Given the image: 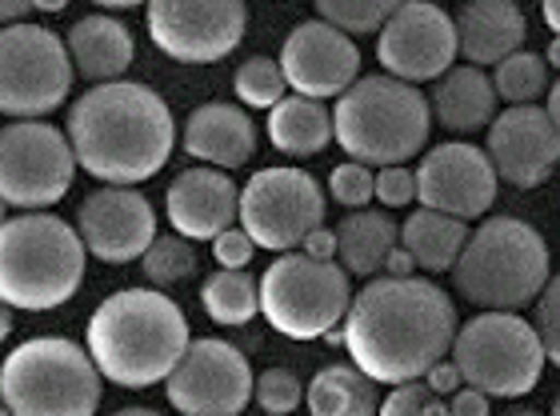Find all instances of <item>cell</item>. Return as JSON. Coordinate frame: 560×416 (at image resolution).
Instances as JSON below:
<instances>
[{"instance_id": "4", "label": "cell", "mask_w": 560, "mask_h": 416, "mask_svg": "<svg viewBox=\"0 0 560 416\" xmlns=\"http://www.w3.org/2000/svg\"><path fill=\"white\" fill-rule=\"evenodd\" d=\"M81 229L52 212H16L0 229V301L24 312H52L84 285Z\"/></svg>"}, {"instance_id": "6", "label": "cell", "mask_w": 560, "mask_h": 416, "mask_svg": "<svg viewBox=\"0 0 560 416\" xmlns=\"http://www.w3.org/2000/svg\"><path fill=\"white\" fill-rule=\"evenodd\" d=\"M332 120H337V145L349 152V161L388 169L424 152L432 132V104L417 84L381 72V77H361L349 93L337 96Z\"/></svg>"}, {"instance_id": "42", "label": "cell", "mask_w": 560, "mask_h": 416, "mask_svg": "<svg viewBox=\"0 0 560 416\" xmlns=\"http://www.w3.org/2000/svg\"><path fill=\"white\" fill-rule=\"evenodd\" d=\"M301 253L316 256V261H332V256H337V229H316L313 236L301 244Z\"/></svg>"}, {"instance_id": "9", "label": "cell", "mask_w": 560, "mask_h": 416, "mask_svg": "<svg viewBox=\"0 0 560 416\" xmlns=\"http://www.w3.org/2000/svg\"><path fill=\"white\" fill-rule=\"evenodd\" d=\"M453 360L465 372V384L489 396H525L540 384L545 372V340L537 324L525 321L521 312H477L472 321L460 324L453 345Z\"/></svg>"}, {"instance_id": "37", "label": "cell", "mask_w": 560, "mask_h": 416, "mask_svg": "<svg viewBox=\"0 0 560 416\" xmlns=\"http://www.w3.org/2000/svg\"><path fill=\"white\" fill-rule=\"evenodd\" d=\"M537 333L545 340V353L560 369V273L545 285V292L537 297Z\"/></svg>"}, {"instance_id": "35", "label": "cell", "mask_w": 560, "mask_h": 416, "mask_svg": "<svg viewBox=\"0 0 560 416\" xmlns=\"http://www.w3.org/2000/svg\"><path fill=\"white\" fill-rule=\"evenodd\" d=\"M328 197L340 208H364L376 197V173L361 161H345L328 173Z\"/></svg>"}, {"instance_id": "31", "label": "cell", "mask_w": 560, "mask_h": 416, "mask_svg": "<svg viewBox=\"0 0 560 416\" xmlns=\"http://www.w3.org/2000/svg\"><path fill=\"white\" fill-rule=\"evenodd\" d=\"M140 268H144L149 285L168 289V285H180V280H188L197 273V249L188 244V236L168 232V236H156L149 244V253L140 256Z\"/></svg>"}, {"instance_id": "50", "label": "cell", "mask_w": 560, "mask_h": 416, "mask_svg": "<svg viewBox=\"0 0 560 416\" xmlns=\"http://www.w3.org/2000/svg\"><path fill=\"white\" fill-rule=\"evenodd\" d=\"M497 416H545V413H537V408H525V405H513V408H504V413H497Z\"/></svg>"}, {"instance_id": "3", "label": "cell", "mask_w": 560, "mask_h": 416, "mask_svg": "<svg viewBox=\"0 0 560 416\" xmlns=\"http://www.w3.org/2000/svg\"><path fill=\"white\" fill-rule=\"evenodd\" d=\"M192 336L180 304L156 289H120L89 316L84 348L120 389H152L173 377Z\"/></svg>"}, {"instance_id": "13", "label": "cell", "mask_w": 560, "mask_h": 416, "mask_svg": "<svg viewBox=\"0 0 560 416\" xmlns=\"http://www.w3.org/2000/svg\"><path fill=\"white\" fill-rule=\"evenodd\" d=\"M245 0H149V36L176 65H217L241 48Z\"/></svg>"}, {"instance_id": "29", "label": "cell", "mask_w": 560, "mask_h": 416, "mask_svg": "<svg viewBox=\"0 0 560 416\" xmlns=\"http://www.w3.org/2000/svg\"><path fill=\"white\" fill-rule=\"evenodd\" d=\"M200 301H205L209 321L236 328V324H248L260 312V280L248 277L245 268H221V273L205 277Z\"/></svg>"}, {"instance_id": "48", "label": "cell", "mask_w": 560, "mask_h": 416, "mask_svg": "<svg viewBox=\"0 0 560 416\" xmlns=\"http://www.w3.org/2000/svg\"><path fill=\"white\" fill-rule=\"evenodd\" d=\"M545 60H549V69L560 72V36H552V45H549V53H545Z\"/></svg>"}, {"instance_id": "8", "label": "cell", "mask_w": 560, "mask_h": 416, "mask_svg": "<svg viewBox=\"0 0 560 416\" xmlns=\"http://www.w3.org/2000/svg\"><path fill=\"white\" fill-rule=\"evenodd\" d=\"M352 309V277L337 261L280 253L260 277V312L289 340H325Z\"/></svg>"}, {"instance_id": "53", "label": "cell", "mask_w": 560, "mask_h": 416, "mask_svg": "<svg viewBox=\"0 0 560 416\" xmlns=\"http://www.w3.org/2000/svg\"><path fill=\"white\" fill-rule=\"evenodd\" d=\"M552 416H560V393H557V401H552Z\"/></svg>"}, {"instance_id": "18", "label": "cell", "mask_w": 560, "mask_h": 416, "mask_svg": "<svg viewBox=\"0 0 560 416\" xmlns=\"http://www.w3.org/2000/svg\"><path fill=\"white\" fill-rule=\"evenodd\" d=\"M84 249L105 265H129L156 241V212L132 185H101L77 208Z\"/></svg>"}, {"instance_id": "54", "label": "cell", "mask_w": 560, "mask_h": 416, "mask_svg": "<svg viewBox=\"0 0 560 416\" xmlns=\"http://www.w3.org/2000/svg\"><path fill=\"white\" fill-rule=\"evenodd\" d=\"M0 416H16V413H9V408H4V413H0Z\"/></svg>"}, {"instance_id": "41", "label": "cell", "mask_w": 560, "mask_h": 416, "mask_svg": "<svg viewBox=\"0 0 560 416\" xmlns=\"http://www.w3.org/2000/svg\"><path fill=\"white\" fill-rule=\"evenodd\" d=\"M448 405H453V416H489L492 396L472 389V384H465V389H456V393L448 396Z\"/></svg>"}, {"instance_id": "2", "label": "cell", "mask_w": 560, "mask_h": 416, "mask_svg": "<svg viewBox=\"0 0 560 416\" xmlns=\"http://www.w3.org/2000/svg\"><path fill=\"white\" fill-rule=\"evenodd\" d=\"M69 140L93 181L137 188L168 164L176 120L164 96L149 84L105 81L77 96L69 113Z\"/></svg>"}, {"instance_id": "16", "label": "cell", "mask_w": 560, "mask_h": 416, "mask_svg": "<svg viewBox=\"0 0 560 416\" xmlns=\"http://www.w3.org/2000/svg\"><path fill=\"white\" fill-rule=\"evenodd\" d=\"M280 69L289 77L292 93L328 101V96H345L361 81V48L345 28L316 16L284 36Z\"/></svg>"}, {"instance_id": "51", "label": "cell", "mask_w": 560, "mask_h": 416, "mask_svg": "<svg viewBox=\"0 0 560 416\" xmlns=\"http://www.w3.org/2000/svg\"><path fill=\"white\" fill-rule=\"evenodd\" d=\"M113 416H161V413H152V408H120V413Z\"/></svg>"}, {"instance_id": "36", "label": "cell", "mask_w": 560, "mask_h": 416, "mask_svg": "<svg viewBox=\"0 0 560 416\" xmlns=\"http://www.w3.org/2000/svg\"><path fill=\"white\" fill-rule=\"evenodd\" d=\"M253 401H257L269 416H284V413H296V405L304 401V389L292 369H265L257 377V393H253Z\"/></svg>"}, {"instance_id": "11", "label": "cell", "mask_w": 560, "mask_h": 416, "mask_svg": "<svg viewBox=\"0 0 560 416\" xmlns=\"http://www.w3.org/2000/svg\"><path fill=\"white\" fill-rule=\"evenodd\" d=\"M241 229L257 249L292 253L316 229H325V188L304 169H260L241 188Z\"/></svg>"}, {"instance_id": "1", "label": "cell", "mask_w": 560, "mask_h": 416, "mask_svg": "<svg viewBox=\"0 0 560 416\" xmlns=\"http://www.w3.org/2000/svg\"><path fill=\"white\" fill-rule=\"evenodd\" d=\"M453 297L424 277H373L352 297L345 348L376 384L424 381L456 345Z\"/></svg>"}, {"instance_id": "10", "label": "cell", "mask_w": 560, "mask_h": 416, "mask_svg": "<svg viewBox=\"0 0 560 416\" xmlns=\"http://www.w3.org/2000/svg\"><path fill=\"white\" fill-rule=\"evenodd\" d=\"M72 53L52 28L4 24L0 36V108L12 120H45L69 101Z\"/></svg>"}, {"instance_id": "19", "label": "cell", "mask_w": 560, "mask_h": 416, "mask_svg": "<svg viewBox=\"0 0 560 416\" xmlns=\"http://www.w3.org/2000/svg\"><path fill=\"white\" fill-rule=\"evenodd\" d=\"M489 161L504 185L537 188L560 164V128L549 108L537 104H509L489 125Z\"/></svg>"}, {"instance_id": "21", "label": "cell", "mask_w": 560, "mask_h": 416, "mask_svg": "<svg viewBox=\"0 0 560 416\" xmlns=\"http://www.w3.org/2000/svg\"><path fill=\"white\" fill-rule=\"evenodd\" d=\"M185 152L192 161L212 164V169H241L257 152V125L241 104L209 101L192 108L185 120Z\"/></svg>"}, {"instance_id": "39", "label": "cell", "mask_w": 560, "mask_h": 416, "mask_svg": "<svg viewBox=\"0 0 560 416\" xmlns=\"http://www.w3.org/2000/svg\"><path fill=\"white\" fill-rule=\"evenodd\" d=\"M253 253H257V241L248 236L245 229H224L217 241H212V256H217V265L221 268H248V261H253Z\"/></svg>"}, {"instance_id": "24", "label": "cell", "mask_w": 560, "mask_h": 416, "mask_svg": "<svg viewBox=\"0 0 560 416\" xmlns=\"http://www.w3.org/2000/svg\"><path fill=\"white\" fill-rule=\"evenodd\" d=\"M69 53L84 81H120L132 65V33L117 16H81L69 28Z\"/></svg>"}, {"instance_id": "20", "label": "cell", "mask_w": 560, "mask_h": 416, "mask_svg": "<svg viewBox=\"0 0 560 416\" xmlns=\"http://www.w3.org/2000/svg\"><path fill=\"white\" fill-rule=\"evenodd\" d=\"M164 208H168L173 232L188 241H217L224 229H233V220H241V188L224 169L200 164V169H185L180 176H173V185L164 193Z\"/></svg>"}, {"instance_id": "28", "label": "cell", "mask_w": 560, "mask_h": 416, "mask_svg": "<svg viewBox=\"0 0 560 416\" xmlns=\"http://www.w3.org/2000/svg\"><path fill=\"white\" fill-rule=\"evenodd\" d=\"M376 381L357 365H328L313 377L304 405L313 416H381Z\"/></svg>"}, {"instance_id": "40", "label": "cell", "mask_w": 560, "mask_h": 416, "mask_svg": "<svg viewBox=\"0 0 560 416\" xmlns=\"http://www.w3.org/2000/svg\"><path fill=\"white\" fill-rule=\"evenodd\" d=\"M424 384H429L432 393H441V396H453L456 389H465V372H460V365H456L453 357H444L436 360L429 369V377H424Z\"/></svg>"}, {"instance_id": "17", "label": "cell", "mask_w": 560, "mask_h": 416, "mask_svg": "<svg viewBox=\"0 0 560 416\" xmlns=\"http://www.w3.org/2000/svg\"><path fill=\"white\" fill-rule=\"evenodd\" d=\"M501 176L492 169L489 152L465 140H448L424 152L417 169V200L424 208L448 212L460 220L485 217L497 200Z\"/></svg>"}, {"instance_id": "26", "label": "cell", "mask_w": 560, "mask_h": 416, "mask_svg": "<svg viewBox=\"0 0 560 416\" xmlns=\"http://www.w3.org/2000/svg\"><path fill=\"white\" fill-rule=\"evenodd\" d=\"M269 140L272 149L292 157V161H308L328 140H337V120H332L325 101L292 93L277 108H269Z\"/></svg>"}, {"instance_id": "27", "label": "cell", "mask_w": 560, "mask_h": 416, "mask_svg": "<svg viewBox=\"0 0 560 416\" xmlns=\"http://www.w3.org/2000/svg\"><path fill=\"white\" fill-rule=\"evenodd\" d=\"M468 236L472 232H468V224L460 217H448V212H436V208L424 205L417 212H409V220L400 224V244L409 249L417 268H424V273H448V268H456Z\"/></svg>"}, {"instance_id": "47", "label": "cell", "mask_w": 560, "mask_h": 416, "mask_svg": "<svg viewBox=\"0 0 560 416\" xmlns=\"http://www.w3.org/2000/svg\"><path fill=\"white\" fill-rule=\"evenodd\" d=\"M101 9H137V4H149V0H93Z\"/></svg>"}, {"instance_id": "45", "label": "cell", "mask_w": 560, "mask_h": 416, "mask_svg": "<svg viewBox=\"0 0 560 416\" xmlns=\"http://www.w3.org/2000/svg\"><path fill=\"white\" fill-rule=\"evenodd\" d=\"M540 16L552 28V36H560V0H540Z\"/></svg>"}, {"instance_id": "32", "label": "cell", "mask_w": 560, "mask_h": 416, "mask_svg": "<svg viewBox=\"0 0 560 416\" xmlns=\"http://www.w3.org/2000/svg\"><path fill=\"white\" fill-rule=\"evenodd\" d=\"M400 4H405V0H313L316 16L345 28L349 36L381 33L388 24V16H393Z\"/></svg>"}, {"instance_id": "46", "label": "cell", "mask_w": 560, "mask_h": 416, "mask_svg": "<svg viewBox=\"0 0 560 416\" xmlns=\"http://www.w3.org/2000/svg\"><path fill=\"white\" fill-rule=\"evenodd\" d=\"M549 116H552V125L560 128V81L552 84V93H549Z\"/></svg>"}, {"instance_id": "12", "label": "cell", "mask_w": 560, "mask_h": 416, "mask_svg": "<svg viewBox=\"0 0 560 416\" xmlns=\"http://www.w3.org/2000/svg\"><path fill=\"white\" fill-rule=\"evenodd\" d=\"M81 161L69 132L48 120H12L0 132V197L9 208H48L72 188Z\"/></svg>"}, {"instance_id": "15", "label": "cell", "mask_w": 560, "mask_h": 416, "mask_svg": "<svg viewBox=\"0 0 560 416\" xmlns=\"http://www.w3.org/2000/svg\"><path fill=\"white\" fill-rule=\"evenodd\" d=\"M460 41H456V16L432 4V0H405L388 24L376 33V60L397 81H441L453 69Z\"/></svg>"}, {"instance_id": "14", "label": "cell", "mask_w": 560, "mask_h": 416, "mask_svg": "<svg viewBox=\"0 0 560 416\" xmlns=\"http://www.w3.org/2000/svg\"><path fill=\"white\" fill-rule=\"evenodd\" d=\"M164 389L176 413L185 416H241L257 393V377L241 348L217 336H200L188 345Z\"/></svg>"}, {"instance_id": "22", "label": "cell", "mask_w": 560, "mask_h": 416, "mask_svg": "<svg viewBox=\"0 0 560 416\" xmlns=\"http://www.w3.org/2000/svg\"><path fill=\"white\" fill-rule=\"evenodd\" d=\"M528 36L525 12L516 0H465V9L456 12V41H460V57L468 65H501L513 53H521Z\"/></svg>"}, {"instance_id": "23", "label": "cell", "mask_w": 560, "mask_h": 416, "mask_svg": "<svg viewBox=\"0 0 560 416\" xmlns=\"http://www.w3.org/2000/svg\"><path fill=\"white\" fill-rule=\"evenodd\" d=\"M497 84L489 81V72L477 65H460L448 69L441 81H432V120L444 125L456 137H472L480 128H489L497 120Z\"/></svg>"}, {"instance_id": "43", "label": "cell", "mask_w": 560, "mask_h": 416, "mask_svg": "<svg viewBox=\"0 0 560 416\" xmlns=\"http://www.w3.org/2000/svg\"><path fill=\"white\" fill-rule=\"evenodd\" d=\"M385 273H388V277H412V273H417V261H412V253L405 249V244H397V249L388 253Z\"/></svg>"}, {"instance_id": "38", "label": "cell", "mask_w": 560, "mask_h": 416, "mask_svg": "<svg viewBox=\"0 0 560 416\" xmlns=\"http://www.w3.org/2000/svg\"><path fill=\"white\" fill-rule=\"evenodd\" d=\"M376 200L385 208H409L417 200V173H409L405 164H388L376 173Z\"/></svg>"}, {"instance_id": "5", "label": "cell", "mask_w": 560, "mask_h": 416, "mask_svg": "<svg viewBox=\"0 0 560 416\" xmlns=\"http://www.w3.org/2000/svg\"><path fill=\"white\" fill-rule=\"evenodd\" d=\"M549 280V244L521 217L480 220L453 268L456 292L480 312H521Z\"/></svg>"}, {"instance_id": "49", "label": "cell", "mask_w": 560, "mask_h": 416, "mask_svg": "<svg viewBox=\"0 0 560 416\" xmlns=\"http://www.w3.org/2000/svg\"><path fill=\"white\" fill-rule=\"evenodd\" d=\"M36 9L40 12H65L69 9V0H36Z\"/></svg>"}, {"instance_id": "52", "label": "cell", "mask_w": 560, "mask_h": 416, "mask_svg": "<svg viewBox=\"0 0 560 416\" xmlns=\"http://www.w3.org/2000/svg\"><path fill=\"white\" fill-rule=\"evenodd\" d=\"M0 333H4V336L12 333V316H9V304H4V316H0Z\"/></svg>"}, {"instance_id": "7", "label": "cell", "mask_w": 560, "mask_h": 416, "mask_svg": "<svg viewBox=\"0 0 560 416\" xmlns=\"http://www.w3.org/2000/svg\"><path fill=\"white\" fill-rule=\"evenodd\" d=\"M0 396L16 416H96L101 369L69 336H36L0 365Z\"/></svg>"}, {"instance_id": "30", "label": "cell", "mask_w": 560, "mask_h": 416, "mask_svg": "<svg viewBox=\"0 0 560 416\" xmlns=\"http://www.w3.org/2000/svg\"><path fill=\"white\" fill-rule=\"evenodd\" d=\"M492 84H497V96L509 104H533L537 96L549 93V60L540 57V53H513L509 60L497 65L492 72Z\"/></svg>"}, {"instance_id": "25", "label": "cell", "mask_w": 560, "mask_h": 416, "mask_svg": "<svg viewBox=\"0 0 560 416\" xmlns=\"http://www.w3.org/2000/svg\"><path fill=\"white\" fill-rule=\"evenodd\" d=\"M400 244V224L385 208H352L337 224V256L349 268V277L373 280L385 273L388 253Z\"/></svg>"}, {"instance_id": "33", "label": "cell", "mask_w": 560, "mask_h": 416, "mask_svg": "<svg viewBox=\"0 0 560 416\" xmlns=\"http://www.w3.org/2000/svg\"><path fill=\"white\" fill-rule=\"evenodd\" d=\"M233 84L245 108H277V104L289 96V77L280 69V60H272V57L241 60Z\"/></svg>"}, {"instance_id": "34", "label": "cell", "mask_w": 560, "mask_h": 416, "mask_svg": "<svg viewBox=\"0 0 560 416\" xmlns=\"http://www.w3.org/2000/svg\"><path fill=\"white\" fill-rule=\"evenodd\" d=\"M381 416H453V405L424 381H409L393 384V393L381 401Z\"/></svg>"}, {"instance_id": "44", "label": "cell", "mask_w": 560, "mask_h": 416, "mask_svg": "<svg viewBox=\"0 0 560 416\" xmlns=\"http://www.w3.org/2000/svg\"><path fill=\"white\" fill-rule=\"evenodd\" d=\"M28 12H36V0H0V16H4V24H24Z\"/></svg>"}]
</instances>
